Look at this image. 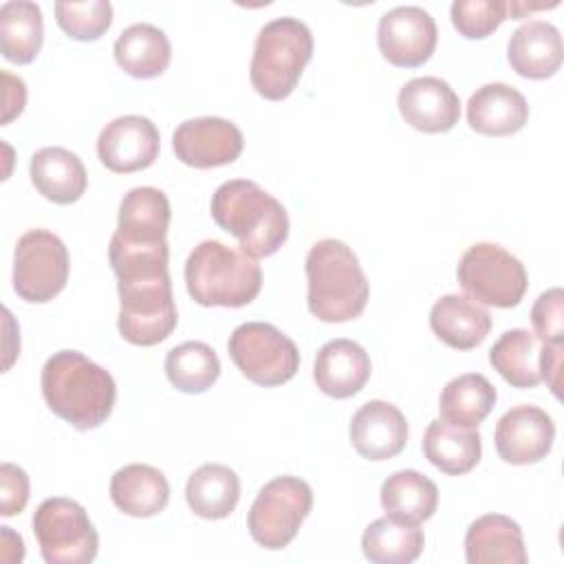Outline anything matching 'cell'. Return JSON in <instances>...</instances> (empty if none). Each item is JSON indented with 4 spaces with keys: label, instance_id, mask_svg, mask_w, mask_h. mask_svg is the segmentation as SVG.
<instances>
[{
    "label": "cell",
    "instance_id": "32",
    "mask_svg": "<svg viewBox=\"0 0 564 564\" xmlns=\"http://www.w3.org/2000/svg\"><path fill=\"white\" fill-rule=\"evenodd\" d=\"M540 339L527 328L505 330L489 350V364L513 388L540 383Z\"/></svg>",
    "mask_w": 564,
    "mask_h": 564
},
{
    "label": "cell",
    "instance_id": "7",
    "mask_svg": "<svg viewBox=\"0 0 564 564\" xmlns=\"http://www.w3.org/2000/svg\"><path fill=\"white\" fill-rule=\"evenodd\" d=\"M463 291L487 306L513 308L527 293L524 264L496 242H476L458 260L456 269Z\"/></svg>",
    "mask_w": 564,
    "mask_h": 564
},
{
    "label": "cell",
    "instance_id": "35",
    "mask_svg": "<svg viewBox=\"0 0 564 564\" xmlns=\"http://www.w3.org/2000/svg\"><path fill=\"white\" fill-rule=\"evenodd\" d=\"M55 20L68 37L79 42H93L110 29L112 4L108 0L55 2Z\"/></svg>",
    "mask_w": 564,
    "mask_h": 564
},
{
    "label": "cell",
    "instance_id": "24",
    "mask_svg": "<svg viewBox=\"0 0 564 564\" xmlns=\"http://www.w3.org/2000/svg\"><path fill=\"white\" fill-rule=\"evenodd\" d=\"M110 498L126 516L152 518L167 507L170 482L161 469L132 463L112 474Z\"/></svg>",
    "mask_w": 564,
    "mask_h": 564
},
{
    "label": "cell",
    "instance_id": "34",
    "mask_svg": "<svg viewBox=\"0 0 564 564\" xmlns=\"http://www.w3.org/2000/svg\"><path fill=\"white\" fill-rule=\"evenodd\" d=\"M165 375L170 383L187 394L209 390L220 377V361L205 341H183L165 357Z\"/></svg>",
    "mask_w": 564,
    "mask_h": 564
},
{
    "label": "cell",
    "instance_id": "38",
    "mask_svg": "<svg viewBox=\"0 0 564 564\" xmlns=\"http://www.w3.org/2000/svg\"><path fill=\"white\" fill-rule=\"evenodd\" d=\"M29 502V476L22 467L13 463H2L0 467V513L15 516Z\"/></svg>",
    "mask_w": 564,
    "mask_h": 564
},
{
    "label": "cell",
    "instance_id": "11",
    "mask_svg": "<svg viewBox=\"0 0 564 564\" xmlns=\"http://www.w3.org/2000/svg\"><path fill=\"white\" fill-rule=\"evenodd\" d=\"M68 249L48 229H29L20 236L13 256V289L31 304L51 302L68 282Z\"/></svg>",
    "mask_w": 564,
    "mask_h": 564
},
{
    "label": "cell",
    "instance_id": "27",
    "mask_svg": "<svg viewBox=\"0 0 564 564\" xmlns=\"http://www.w3.org/2000/svg\"><path fill=\"white\" fill-rule=\"evenodd\" d=\"M423 454L443 474L463 476L480 460V434L476 427H458L434 419L423 436Z\"/></svg>",
    "mask_w": 564,
    "mask_h": 564
},
{
    "label": "cell",
    "instance_id": "12",
    "mask_svg": "<svg viewBox=\"0 0 564 564\" xmlns=\"http://www.w3.org/2000/svg\"><path fill=\"white\" fill-rule=\"evenodd\" d=\"M434 18L414 4L394 7L381 15L377 26V44L381 55L401 68H416L425 64L436 48Z\"/></svg>",
    "mask_w": 564,
    "mask_h": 564
},
{
    "label": "cell",
    "instance_id": "9",
    "mask_svg": "<svg viewBox=\"0 0 564 564\" xmlns=\"http://www.w3.org/2000/svg\"><path fill=\"white\" fill-rule=\"evenodd\" d=\"M33 533L46 564H88L97 557V529L70 498L42 500L33 513Z\"/></svg>",
    "mask_w": 564,
    "mask_h": 564
},
{
    "label": "cell",
    "instance_id": "33",
    "mask_svg": "<svg viewBox=\"0 0 564 564\" xmlns=\"http://www.w3.org/2000/svg\"><path fill=\"white\" fill-rule=\"evenodd\" d=\"M425 546V535L416 524H403L388 516L370 522L361 535V551L375 564H410Z\"/></svg>",
    "mask_w": 564,
    "mask_h": 564
},
{
    "label": "cell",
    "instance_id": "22",
    "mask_svg": "<svg viewBox=\"0 0 564 564\" xmlns=\"http://www.w3.org/2000/svg\"><path fill=\"white\" fill-rule=\"evenodd\" d=\"M31 183L51 203L70 205L79 200L88 185L82 159L66 148H42L31 156Z\"/></svg>",
    "mask_w": 564,
    "mask_h": 564
},
{
    "label": "cell",
    "instance_id": "18",
    "mask_svg": "<svg viewBox=\"0 0 564 564\" xmlns=\"http://www.w3.org/2000/svg\"><path fill=\"white\" fill-rule=\"evenodd\" d=\"M529 104L524 95L502 82L480 86L467 101V123L485 137H509L524 128Z\"/></svg>",
    "mask_w": 564,
    "mask_h": 564
},
{
    "label": "cell",
    "instance_id": "3",
    "mask_svg": "<svg viewBox=\"0 0 564 564\" xmlns=\"http://www.w3.org/2000/svg\"><path fill=\"white\" fill-rule=\"evenodd\" d=\"M306 304L326 322L341 324L359 317L368 304L370 284L355 251L335 238L317 240L306 253Z\"/></svg>",
    "mask_w": 564,
    "mask_h": 564
},
{
    "label": "cell",
    "instance_id": "10",
    "mask_svg": "<svg viewBox=\"0 0 564 564\" xmlns=\"http://www.w3.org/2000/svg\"><path fill=\"white\" fill-rule=\"evenodd\" d=\"M311 507L313 489L306 480L278 476L258 491L247 513V529L260 546L269 551L284 549L297 535Z\"/></svg>",
    "mask_w": 564,
    "mask_h": 564
},
{
    "label": "cell",
    "instance_id": "6",
    "mask_svg": "<svg viewBox=\"0 0 564 564\" xmlns=\"http://www.w3.org/2000/svg\"><path fill=\"white\" fill-rule=\"evenodd\" d=\"M119 319L121 337L134 346H154L172 335L178 315L172 297L170 271L119 280Z\"/></svg>",
    "mask_w": 564,
    "mask_h": 564
},
{
    "label": "cell",
    "instance_id": "37",
    "mask_svg": "<svg viewBox=\"0 0 564 564\" xmlns=\"http://www.w3.org/2000/svg\"><path fill=\"white\" fill-rule=\"evenodd\" d=\"M533 335L544 344H562L564 339V291L553 286L538 295L531 308Z\"/></svg>",
    "mask_w": 564,
    "mask_h": 564
},
{
    "label": "cell",
    "instance_id": "25",
    "mask_svg": "<svg viewBox=\"0 0 564 564\" xmlns=\"http://www.w3.org/2000/svg\"><path fill=\"white\" fill-rule=\"evenodd\" d=\"M434 335L456 350H471L485 341L491 330L489 313L467 295L447 293L430 311Z\"/></svg>",
    "mask_w": 564,
    "mask_h": 564
},
{
    "label": "cell",
    "instance_id": "19",
    "mask_svg": "<svg viewBox=\"0 0 564 564\" xmlns=\"http://www.w3.org/2000/svg\"><path fill=\"white\" fill-rule=\"evenodd\" d=\"M370 357L352 339H330L326 341L313 366V379L317 388L333 399L355 397L370 377Z\"/></svg>",
    "mask_w": 564,
    "mask_h": 564
},
{
    "label": "cell",
    "instance_id": "29",
    "mask_svg": "<svg viewBox=\"0 0 564 564\" xmlns=\"http://www.w3.org/2000/svg\"><path fill=\"white\" fill-rule=\"evenodd\" d=\"M185 500L198 518H227L240 500V478L227 465L205 463L187 478Z\"/></svg>",
    "mask_w": 564,
    "mask_h": 564
},
{
    "label": "cell",
    "instance_id": "26",
    "mask_svg": "<svg viewBox=\"0 0 564 564\" xmlns=\"http://www.w3.org/2000/svg\"><path fill=\"white\" fill-rule=\"evenodd\" d=\"M112 53L119 68L137 79L159 77L172 59L167 35L148 22H137L123 29L115 40Z\"/></svg>",
    "mask_w": 564,
    "mask_h": 564
},
{
    "label": "cell",
    "instance_id": "30",
    "mask_svg": "<svg viewBox=\"0 0 564 564\" xmlns=\"http://www.w3.org/2000/svg\"><path fill=\"white\" fill-rule=\"evenodd\" d=\"M496 388L485 375L467 372L445 383L438 412L441 419L458 427H478L496 405Z\"/></svg>",
    "mask_w": 564,
    "mask_h": 564
},
{
    "label": "cell",
    "instance_id": "4",
    "mask_svg": "<svg viewBox=\"0 0 564 564\" xmlns=\"http://www.w3.org/2000/svg\"><path fill=\"white\" fill-rule=\"evenodd\" d=\"M185 286L200 306L238 308L260 293L262 269L245 251L220 240H203L185 260Z\"/></svg>",
    "mask_w": 564,
    "mask_h": 564
},
{
    "label": "cell",
    "instance_id": "23",
    "mask_svg": "<svg viewBox=\"0 0 564 564\" xmlns=\"http://www.w3.org/2000/svg\"><path fill=\"white\" fill-rule=\"evenodd\" d=\"M172 209L165 192L156 187H134L119 205L115 236L132 245L163 242L167 236Z\"/></svg>",
    "mask_w": 564,
    "mask_h": 564
},
{
    "label": "cell",
    "instance_id": "31",
    "mask_svg": "<svg viewBox=\"0 0 564 564\" xmlns=\"http://www.w3.org/2000/svg\"><path fill=\"white\" fill-rule=\"evenodd\" d=\"M44 40L42 11L35 2L11 0L0 7V51L13 64H31Z\"/></svg>",
    "mask_w": 564,
    "mask_h": 564
},
{
    "label": "cell",
    "instance_id": "2",
    "mask_svg": "<svg viewBox=\"0 0 564 564\" xmlns=\"http://www.w3.org/2000/svg\"><path fill=\"white\" fill-rule=\"evenodd\" d=\"M214 223L231 234L240 251L251 258L273 256L289 238L284 205L256 181L234 178L223 183L209 205Z\"/></svg>",
    "mask_w": 564,
    "mask_h": 564
},
{
    "label": "cell",
    "instance_id": "17",
    "mask_svg": "<svg viewBox=\"0 0 564 564\" xmlns=\"http://www.w3.org/2000/svg\"><path fill=\"white\" fill-rule=\"evenodd\" d=\"M397 106L405 123L427 134L452 130L460 117L458 95L441 77L410 79L399 90Z\"/></svg>",
    "mask_w": 564,
    "mask_h": 564
},
{
    "label": "cell",
    "instance_id": "28",
    "mask_svg": "<svg viewBox=\"0 0 564 564\" xmlns=\"http://www.w3.org/2000/svg\"><path fill=\"white\" fill-rule=\"evenodd\" d=\"M379 494L386 516L403 524H421L438 507L436 485L416 469L394 471L383 480Z\"/></svg>",
    "mask_w": 564,
    "mask_h": 564
},
{
    "label": "cell",
    "instance_id": "36",
    "mask_svg": "<svg viewBox=\"0 0 564 564\" xmlns=\"http://www.w3.org/2000/svg\"><path fill=\"white\" fill-rule=\"evenodd\" d=\"M449 15L463 37L482 40L509 18V11L505 0H456L449 7Z\"/></svg>",
    "mask_w": 564,
    "mask_h": 564
},
{
    "label": "cell",
    "instance_id": "15",
    "mask_svg": "<svg viewBox=\"0 0 564 564\" xmlns=\"http://www.w3.org/2000/svg\"><path fill=\"white\" fill-rule=\"evenodd\" d=\"M494 441L496 452L505 463L533 465L551 452L555 423L542 408L522 403L498 419Z\"/></svg>",
    "mask_w": 564,
    "mask_h": 564
},
{
    "label": "cell",
    "instance_id": "5",
    "mask_svg": "<svg viewBox=\"0 0 564 564\" xmlns=\"http://www.w3.org/2000/svg\"><path fill=\"white\" fill-rule=\"evenodd\" d=\"M311 57V29L297 18H275L258 31L249 66L251 86L269 101L286 99Z\"/></svg>",
    "mask_w": 564,
    "mask_h": 564
},
{
    "label": "cell",
    "instance_id": "39",
    "mask_svg": "<svg viewBox=\"0 0 564 564\" xmlns=\"http://www.w3.org/2000/svg\"><path fill=\"white\" fill-rule=\"evenodd\" d=\"M562 344H544L540 348V381H546L555 397H560L562 386Z\"/></svg>",
    "mask_w": 564,
    "mask_h": 564
},
{
    "label": "cell",
    "instance_id": "16",
    "mask_svg": "<svg viewBox=\"0 0 564 564\" xmlns=\"http://www.w3.org/2000/svg\"><path fill=\"white\" fill-rule=\"evenodd\" d=\"M350 443L366 460H388L403 452L408 443V421L388 401H368L350 419Z\"/></svg>",
    "mask_w": 564,
    "mask_h": 564
},
{
    "label": "cell",
    "instance_id": "8",
    "mask_svg": "<svg viewBox=\"0 0 564 564\" xmlns=\"http://www.w3.org/2000/svg\"><path fill=\"white\" fill-rule=\"evenodd\" d=\"M227 350L236 368L262 388L291 381L300 368V350L293 339L269 322H245L234 328Z\"/></svg>",
    "mask_w": 564,
    "mask_h": 564
},
{
    "label": "cell",
    "instance_id": "1",
    "mask_svg": "<svg viewBox=\"0 0 564 564\" xmlns=\"http://www.w3.org/2000/svg\"><path fill=\"white\" fill-rule=\"evenodd\" d=\"M40 386L48 410L79 432L106 423L117 399L112 375L77 350L53 352L42 368Z\"/></svg>",
    "mask_w": 564,
    "mask_h": 564
},
{
    "label": "cell",
    "instance_id": "14",
    "mask_svg": "<svg viewBox=\"0 0 564 564\" xmlns=\"http://www.w3.org/2000/svg\"><path fill=\"white\" fill-rule=\"evenodd\" d=\"M161 148L156 126L141 115H123L106 123L97 139L99 161L117 174H130L150 167Z\"/></svg>",
    "mask_w": 564,
    "mask_h": 564
},
{
    "label": "cell",
    "instance_id": "20",
    "mask_svg": "<svg viewBox=\"0 0 564 564\" xmlns=\"http://www.w3.org/2000/svg\"><path fill=\"white\" fill-rule=\"evenodd\" d=\"M562 35L546 20H529L520 24L507 44L511 68L527 79H546L562 64Z\"/></svg>",
    "mask_w": 564,
    "mask_h": 564
},
{
    "label": "cell",
    "instance_id": "21",
    "mask_svg": "<svg viewBox=\"0 0 564 564\" xmlns=\"http://www.w3.org/2000/svg\"><path fill=\"white\" fill-rule=\"evenodd\" d=\"M465 560L469 564H524L520 524L502 513L480 516L465 533Z\"/></svg>",
    "mask_w": 564,
    "mask_h": 564
},
{
    "label": "cell",
    "instance_id": "13",
    "mask_svg": "<svg viewBox=\"0 0 564 564\" xmlns=\"http://www.w3.org/2000/svg\"><path fill=\"white\" fill-rule=\"evenodd\" d=\"M242 145L245 139L240 128L223 117L187 119L172 134L176 159L196 170L234 163L240 156Z\"/></svg>",
    "mask_w": 564,
    "mask_h": 564
},
{
    "label": "cell",
    "instance_id": "40",
    "mask_svg": "<svg viewBox=\"0 0 564 564\" xmlns=\"http://www.w3.org/2000/svg\"><path fill=\"white\" fill-rule=\"evenodd\" d=\"M2 79H4V115H2V123L7 126L13 117H18L24 108L26 101V86L20 77H13L11 73L2 70Z\"/></svg>",
    "mask_w": 564,
    "mask_h": 564
}]
</instances>
